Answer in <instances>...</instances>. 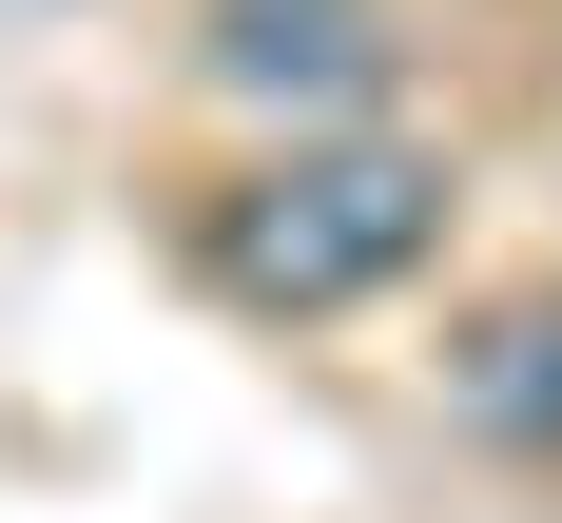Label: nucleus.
<instances>
[{"mask_svg": "<svg viewBox=\"0 0 562 523\" xmlns=\"http://www.w3.org/2000/svg\"><path fill=\"white\" fill-rule=\"evenodd\" d=\"M447 252V156H407V136H291L252 194L214 214V272L252 310H369Z\"/></svg>", "mask_w": 562, "mask_h": 523, "instance_id": "nucleus-1", "label": "nucleus"}, {"mask_svg": "<svg viewBox=\"0 0 562 523\" xmlns=\"http://www.w3.org/2000/svg\"><path fill=\"white\" fill-rule=\"evenodd\" d=\"M369 58H389V39H369L349 0H233V20H214V78H233V98H369Z\"/></svg>", "mask_w": 562, "mask_h": 523, "instance_id": "nucleus-2", "label": "nucleus"}, {"mask_svg": "<svg viewBox=\"0 0 562 523\" xmlns=\"http://www.w3.org/2000/svg\"><path fill=\"white\" fill-rule=\"evenodd\" d=\"M465 407L485 427H562V310H505V330L465 349Z\"/></svg>", "mask_w": 562, "mask_h": 523, "instance_id": "nucleus-3", "label": "nucleus"}]
</instances>
